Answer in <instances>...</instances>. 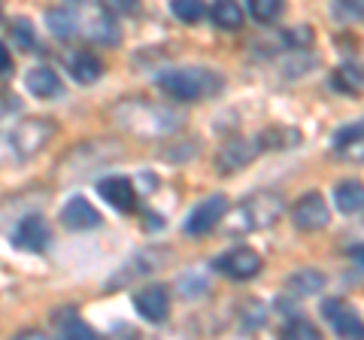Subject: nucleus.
<instances>
[{
    "label": "nucleus",
    "mask_w": 364,
    "mask_h": 340,
    "mask_svg": "<svg viewBox=\"0 0 364 340\" xmlns=\"http://www.w3.org/2000/svg\"><path fill=\"white\" fill-rule=\"evenodd\" d=\"M112 119L136 137H164L182 124V116L176 110L149 104V100H122L112 107Z\"/></svg>",
    "instance_id": "f257e3e1"
},
{
    "label": "nucleus",
    "mask_w": 364,
    "mask_h": 340,
    "mask_svg": "<svg viewBox=\"0 0 364 340\" xmlns=\"http://www.w3.org/2000/svg\"><path fill=\"white\" fill-rule=\"evenodd\" d=\"M155 83L173 100L191 104V100H200V97H215L222 92L225 79L215 70H210V67H173V70L158 73Z\"/></svg>",
    "instance_id": "f03ea898"
},
{
    "label": "nucleus",
    "mask_w": 364,
    "mask_h": 340,
    "mask_svg": "<svg viewBox=\"0 0 364 340\" xmlns=\"http://www.w3.org/2000/svg\"><path fill=\"white\" fill-rule=\"evenodd\" d=\"M282 213V198L273 191H258V195L240 201L237 207L228 213V228L234 234H246V231H261L270 228Z\"/></svg>",
    "instance_id": "7ed1b4c3"
},
{
    "label": "nucleus",
    "mask_w": 364,
    "mask_h": 340,
    "mask_svg": "<svg viewBox=\"0 0 364 340\" xmlns=\"http://www.w3.org/2000/svg\"><path fill=\"white\" fill-rule=\"evenodd\" d=\"M52 134H55L52 122H46V119H25L21 124H16L9 143H13V152L18 158H31V155H37L43 146L52 140Z\"/></svg>",
    "instance_id": "20e7f679"
},
{
    "label": "nucleus",
    "mask_w": 364,
    "mask_h": 340,
    "mask_svg": "<svg viewBox=\"0 0 364 340\" xmlns=\"http://www.w3.org/2000/svg\"><path fill=\"white\" fill-rule=\"evenodd\" d=\"M225 216H228V198L225 195H210L188 213L182 228H186L188 237H203L207 231H213Z\"/></svg>",
    "instance_id": "39448f33"
},
{
    "label": "nucleus",
    "mask_w": 364,
    "mask_h": 340,
    "mask_svg": "<svg viewBox=\"0 0 364 340\" xmlns=\"http://www.w3.org/2000/svg\"><path fill=\"white\" fill-rule=\"evenodd\" d=\"M213 267L219 270V274L231 277V280H252L261 270V255L249 246H237V249H231V253L215 258Z\"/></svg>",
    "instance_id": "423d86ee"
},
{
    "label": "nucleus",
    "mask_w": 364,
    "mask_h": 340,
    "mask_svg": "<svg viewBox=\"0 0 364 340\" xmlns=\"http://www.w3.org/2000/svg\"><path fill=\"white\" fill-rule=\"evenodd\" d=\"M322 316H325L328 325H331L340 337H358V340H364V325H361V319L355 316V310H352L346 301L328 298V301L322 304Z\"/></svg>",
    "instance_id": "0eeeda50"
},
{
    "label": "nucleus",
    "mask_w": 364,
    "mask_h": 340,
    "mask_svg": "<svg viewBox=\"0 0 364 340\" xmlns=\"http://www.w3.org/2000/svg\"><path fill=\"white\" fill-rule=\"evenodd\" d=\"M291 219H294V225H298L301 231H318V228H325L328 225L331 213H328L325 198L316 195V191H310V195H304L298 203H294Z\"/></svg>",
    "instance_id": "6e6552de"
},
{
    "label": "nucleus",
    "mask_w": 364,
    "mask_h": 340,
    "mask_svg": "<svg viewBox=\"0 0 364 340\" xmlns=\"http://www.w3.org/2000/svg\"><path fill=\"white\" fill-rule=\"evenodd\" d=\"M258 152H261V140H246V137L228 140L219 149V155H215V167H219L222 174H234V170L246 167Z\"/></svg>",
    "instance_id": "1a4fd4ad"
},
{
    "label": "nucleus",
    "mask_w": 364,
    "mask_h": 340,
    "mask_svg": "<svg viewBox=\"0 0 364 340\" xmlns=\"http://www.w3.org/2000/svg\"><path fill=\"white\" fill-rule=\"evenodd\" d=\"M49 240H52V231L43 216H25L13 231V243L18 249H25V253H43Z\"/></svg>",
    "instance_id": "9d476101"
},
{
    "label": "nucleus",
    "mask_w": 364,
    "mask_h": 340,
    "mask_svg": "<svg viewBox=\"0 0 364 340\" xmlns=\"http://www.w3.org/2000/svg\"><path fill=\"white\" fill-rule=\"evenodd\" d=\"M134 307L146 322H164V316L170 310V298L164 286H146L134 294Z\"/></svg>",
    "instance_id": "9b49d317"
},
{
    "label": "nucleus",
    "mask_w": 364,
    "mask_h": 340,
    "mask_svg": "<svg viewBox=\"0 0 364 340\" xmlns=\"http://www.w3.org/2000/svg\"><path fill=\"white\" fill-rule=\"evenodd\" d=\"M100 198H104L109 207H116L122 213H131L134 210V203H136V188L128 176H107V179H100Z\"/></svg>",
    "instance_id": "f8f14e48"
},
{
    "label": "nucleus",
    "mask_w": 364,
    "mask_h": 340,
    "mask_svg": "<svg viewBox=\"0 0 364 340\" xmlns=\"http://www.w3.org/2000/svg\"><path fill=\"white\" fill-rule=\"evenodd\" d=\"M61 222L67 225V228H73V231L97 228V225H100V213L91 207L85 198H70L64 203V210H61Z\"/></svg>",
    "instance_id": "ddd939ff"
},
{
    "label": "nucleus",
    "mask_w": 364,
    "mask_h": 340,
    "mask_svg": "<svg viewBox=\"0 0 364 340\" xmlns=\"http://www.w3.org/2000/svg\"><path fill=\"white\" fill-rule=\"evenodd\" d=\"M25 85H28V92H31V95L46 97V100L64 95V85H61L58 73L49 70V67H33V70H28Z\"/></svg>",
    "instance_id": "4468645a"
},
{
    "label": "nucleus",
    "mask_w": 364,
    "mask_h": 340,
    "mask_svg": "<svg viewBox=\"0 0 364 340\" xmlns=\"http://www.w3.org/2000/svg\"><path fill=\"white\" fill-rule=\"evenodd\" d=\"M334 203L349 216H355V213L364 210V183L358 179H343L337 188H334Z\"/></svg>",
    "instance_id": "2eb2a0df"
},
{
    "label": "nucleus",
    "mask_w": 364,
    "mask_h": 340,
    "mask_svg": "<svg viewBox=\"0 0 364 340\" xmlns=\"http://www.w3.org/2000/svg\"><path fill=\"white\" fill-rule=\"evenodd\" d=\"M55 331H58L61 337L67 340H95V328L85 325L82 319L76 316V310H61L58 316H55Z\"/></svg>",
    "instance_id": "dca6fc26"
},
{
    "label": "nucleus",
    "mask_w": 364,
    "mask_h": 340,
    "mask_svg": "<svg viewBox=\"0 0 364 340\" xmlns=\"http://www.w3.org/2000/svg\"><path fill=\"white\" fill-rule=\"evenodd\" d=\"M70 73H73L76 83L91 85V83H97V79L104 76V64H100V58H95L91 52H79L76 58L70 61Z\"/></svg>",
    "instance_id": "f3484780"
},
{
    "label": "nucleus",
    "mask_w": 364,
    "mask_h": 340,
    "mask_svg": "<svg viewBox=\"0 0 364 340\" xmlns=\"http://www.w3.org/2000/svg\"><path fill=\"white\" fill-rule=\"evenodd\" d=\"M286 289H289L291 294H298V298H310V294H316L318 289H325V277L318 274V270L304 267V270H298V274L289 277Z\"/></svg>",
    "instance_id": "a211bd4d"
},
{
    "label": "nucleus",
    "mask_w": 364,
    "mask_h": 340,
    "mask_svg": "<svg viewBox=\"0 0 364 340\" xmlns=\"http://www.w3.org/2000/svg\"><path fill=\"white\" fill-rule=\"evenodd\" d=\"M210 16H213V21L222 31H237L243 25V9H240L237 0H215L213 9H210Z\"/></svg>",
    "instance_id": "6ab92c4d"
},
{
    "label": "nucleus",
    "mask_w": 364,
    "mask_h": 340,
    "mask_svg": "<svg viewBox=\"0 0 364 340\" xmlns=\"http://www.w3.org/2000/svg\"><path fill=\"white\" fill-rule=\"evenodd\" d=\"M46 28H49L55 37H61V40H67V37H73L76 33V16L70 13V9H61V6H55V9H49L46 13Z\"/></svg>",
    "instance_id": "aec40b11"
},
{
    "label": "nucleus",
    "mask_w": 364,
    "mask_h": 340,
    "mask_svg": "<svg viewBox=\"0 0 364 340\" xmlns=\"http://www.w3.org/2000/svg\"><path fill=\"white\" fill-rule=\"evenodd\" d=\"M88 33L95 40H100V43H109V46H116L119 43V28L112 25V18L109 16H91V21H88Z\"/></svg>",
    "instance_id": "412c9836"
},
{
    "label": "nucleus",
    "mask_w": 364,
    "mask_h": 340,
    "mask_svg": "<svg viewBox=\"0 0 364 340\" xmlns=\"http://www.w3.org/2000/svg\"><path fill=\"white\" fill-rule=\"evenodd\" d=\"M334 85L349 95H358V92H364V70L361 67H340L334 73Z\"/></svg>",
    "instance_id": "4be33fe9"
},
{
    "label": "nucleus",
    "mask_w": 364,
    "mask_h": 340,
    "mask_svg": "<svg viewBox=\"0 0 364 340\" xmlns=\"http://www.w3.org/2000/svg\"><path fill=\"white\" fill-rule=\"evenodd\" d=\"M170 13H173L179 21H200L203 13H207V6H203V0H170Z\"/></svg>",
    "instance_id": "5701e85b"
},
{
    "label": "nucleus",
    "mask_w": 364,
    "mask_h": 340,
    "mask_svg": "<svg viewBox=\"0 0 364 340\" xmlns=\"http://www.w3.org/2000/svg\"><path fill=\"white\" fill-rule=\"evenodd\" d=\"M13 46H18L21 52L37 49V33H33L28 18H16L13 21Z\"/></svg>",
    "instance_id": "b1692460"
},
{
    "label": "nucleus",
    "mask_w": 364,
    "mask_h": 340,
    "mask_svg": "<svg viewBox=\"0 0 364 340\" xmlns=\"http://www.w3.org/2000/svg\"><path fill=\"white\" fill-rule=\"evenodd\" d=\"M298 143V131H286V128H270L261 134V146L264 149H286V146H294Z\"/></svg>",
    "instance_id": "393cba45"
},
{
    "label": "nucleus",
    "mask_w": 364,
    "mask_h": 340,
    "mask_svg": "<svg viewBox=\"0 0 364 340\" xmlns=\"http://www.w3.org/2000/svg\"><path fill=\"white\" fill-rule=\"evenodd\" d=\"M249 6L258 21H273L282 13V0H249Z\"/></svg>",
    "instance_id": "a878e982"
},
{
    "label": "nucleus",
    "mask_w": 364,
    "mask_h": 340,
    "mask_svg": "<svg viewBox=\"0 0 364 340\" xmlns=\"http://www.w3.org/2000/svg\"><path fill=\"white\" fill-rule=\"evenodd\" d=\"M361 137H364V119L346 124V128H340V131L334 134V146H337V149H346L349 143H355V140H361Z\"/></svg>",
    "instance_id": "bb28decb"
},
{
    "label": "nucleus",
    "mask_w": 364,
    "mask_h": 340,
    "mask_svg": "<svg viewBox=\"0 0 364 340\" xmlns=\"http://www.w3.org/2000/svg\"><path fill=\"white\" fill-rule=\"evenodd\" d=\"M286 337H289V340H301V337L316 340V337H318V331H316V328H313L310 322H306V319H294V322L286 328Z\"/></svg>",
    "instance_id": "cd10ccee"
},
{
    "label": "nucleus",
    "mask_w": 364,
    "mask_h": 340,
    "mask_svg": "<svg viewBox=\"0 0 364 340\" xmlns=\"http://www.w3.org/2000/svg\"><path fill=\"white\" fill-rule=\"evenodd\" d=\"M337 9L346 13V18H364V0H340Z\"/></svg>",
    "instance_id": "c85d7f7f"
},
{
    "label": "nucleus",
    "mask_w": 364,
    "mask_h": 340,
    "mask_svg": "<svg viewBox=\"0 0 364 340\" xmlns=\"http://www.w3.org/2000/svg\"><path fill=\"white\" fill-rule=\"evenodd\" d=\"M313 40V31L310 28H294L291 33H289V43L291 46H304V43H310Z\"/></svg>",
    "instance_id": "c756f323"
},
{
    "label": "nucleus",
    "mask_w": 364,
    "mask_h": 340,
    "mask_svg": "<svg viewBox=\"0 0 364 340\" xmlns=\"http://www.w3.org/2000/svg\"><path fill=\"white\" fill-rule=\"evenodd\" d=\"M349 158H352V161H358V164H364V137L361 140H355V143H349L346 146V149H343Z\"/></svg>",
    "instance_id": "7c9ffc66"
},
{
    "label": "nucleus",
    "mask_w": 364,
    "mask_h": 340,
    "mask_svg": "<svg viewBox=\"0 0 364 340\" xmlns=\"http://www.w3.org/2000/svg\"><path fill=\"white\" fill-rule=\"evenodd\" d=\"M9 61H13V58H9V49L4 46V43H0V73L9 70Z\"/></svg>",
    "instance_id": "2f4dec72"
},
{
    "label": "nucleus",
    "mask_w": 364,
    "mask_h": 340,
    "mask_svg": "<svg viewBox=\"0 0 364 340\" xmlns=\"http://www.w3.org/2000/svg\"><path fill=\"white\" fill-rule=\"evenodd\" d=\"M349 255H352V262H355L358 267H364V246H352Z\"/></svg>",
    "instance_id": "473e14b6"
},
{
    "label": "nucleus",
    "mask_w": 364,
    "mask_h": 340,
    "mask_svg": "<svg viewBox=\"0 0 364 340\" xmlns=\"http://www.w3.org/2000/svg\"><path fill=\"white\" fill-rule=\"evenodd\" d=\"M107 4H109L112 9H134L136 0H107Z\"/></svg>",
    "instance_id": "72a5a7b5"
}]
</instances>
